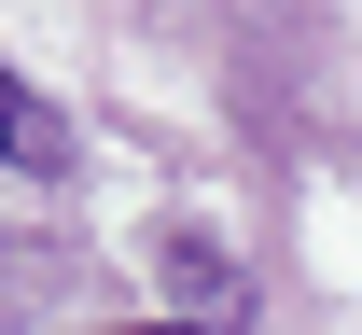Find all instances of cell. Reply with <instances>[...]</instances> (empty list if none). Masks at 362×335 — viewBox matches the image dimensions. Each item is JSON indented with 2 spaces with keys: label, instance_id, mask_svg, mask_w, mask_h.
I'll list each match as a JSON object with an SVG mask.
<instances>
[{
  "label": "cell",
  "instance_id": "cell-1",
  "mask_svg": "<svg viewBox=\"0 0 362 335\" xmlns=\"http://www.w3.org/2000/svg\"><path fill=\"white\" fill-rule=\"evenodd\" d=\"M0 168H14V182H70V112H56L28 70H0Z\"/></svg>",
  "mask_w": 362,
  "mask_h": 335
},
{
  "label": "cell",
  "instance_id": "cell-3",
  "mask_svg": "<svg viewBox=\"0 0 362 335\" xmlns=\"http://www.w3.org/2000/svg\"><path fill=\"white\" fill-rule=\"evenodd\" d=\"M139 335H195V322H139Z\"/></svg>",
  "mask_w": 362,
  "mask_h": 335
},
{
  "label": "cell",
  "instance_id": "cell-2",
  "mask_svg": "<svg viewBox=\"0 0 362 335\" xmlns=\"http://www.w3.org/2000/svg\"><path fill=\"white\" fill-rule=\"evenodd\" d=\"M168 307H181L195 335H237V322H251V280H237L209 238H181V251H168Z\"/></svg>",
  "mask_w": 362,
  "mask_h": 335
}]
</instances>
